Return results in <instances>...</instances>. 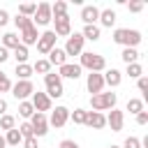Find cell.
I'll list each match as a JSON object with an SVG mask.
<instances>
[{"mask_svg": "<svg viewBox=\"0 0 148 148\" xmlns=\"http://www.w3.org/2000/svg\"><path fill=\"white\" fill-rule=\"evenodd\" d=\"M113 42L123 44L125 49H136V44L141 42V32L139 30H130V28H116L113 30Z\"/></svg>", "mask_w": 148, "mask_h": 148, "instance_id": "1", "label": "cell"}, {"mask_svg": "<svg viewBox=\"0 0 148 148\" xmlns=\"http://www.w3.org/2000/svg\"><path fill=\"white\" fill-rule=\"evenodd\" d=\"M79 67L83 69H90V72H102L104 67H106V60H104V56H99V53H92V51H83L81 53V62H79Z\"/></svg>", "mask_w": 148, "mask_h": 148, "instance_id": "2", "label": "cell"}, {"mask_svg": "<svg viewBox=\"0 0 148 148\" xmlns=\"http://www.w3.org/2000/svg\"><path fill=\"white\" fill-rule=\"evenodd\" d=\"M90 106L95 111H104V109H113L116 106V92H97L90 97Z\"/></svg>", "mask_w": 148, "mask_h": 148, "instance_id": "3", "label": "cell"}, {"mask_svg": "<svg viewBox=\"0 0 148 148\" xmlns=\"http://www.w3.org/2000/svg\"><path fill=\"white\" fill-rule=\"evenodd\" d=\"M44 83H46V95H49V99L62 97V79H60L58 74H53V72L44 74Z\"/></svg>", "mask_w": 148, "mask_h": 148, "instance_id": "4", "label": "cell"}, {"mask_svg": "<svg viewBox=\"0 0 148 148\" xmlns=\"http://www.w3.org/2000/svg\"><path fill=\"white\" fill-rule=\"evenodd\" d=\"M83 35L81 32H74V35H69L67 37V44H65V56H81L83 53Z\"/></svg>", "mask_w": 148, "mask_h": 148, "instance_id": "5", "label": "cell"}, {"mask_svg": "<svg viewBox=\"0 0 148 148\" xmlns=\"http://www.w3.org/2000/svg\"><path fill=\"white\" fill-rule=\"evenodd\" d=\"M30 125H32V134L35 136H44L49 132V120H46V113H39L35 111L32 118H30Z\"/></svg>", "mask_w": 148, "mask_h": 148, "instance_id": "6", "label": "cell"}, {"mask_svg": "<svg viewBox=\"0 0 148 148\" xmlns=\"http://www.w3.org/2000/svg\"><path fill=\"white\" fill-rule=\"evenodd\" d=\"M49 21H53V16H51V5H49V2H39V5H37V12H35V16H32V23H35V25H49Z\"/></svg>", "mask_w": 148, "mask_h": 148, "instance_id": "7", "label": "cell"}, {"mask_svg": "<svg viewBox=\"0 0 148 148\" xmlns=\"http://www.w3.org/2000/svg\"><path fill=\"white\" fill-rule=\"evenodd\" d=\"M56 39H58V37H56V32H53V30L42 32V35H39V39H37V51L49 56V51H51V49H56Z\"/></svg>", "mask_w": 148, "mask_h": 148, "instance_id": "8", "label": "cell"}, {"mask_svg": "<svg viewBox=\"0 0 148 148\" xmlns=\"http://www.w3.org/2000/svg\"><path fill=\"white\" fill-rule=\"evenodd\" d=\"M35 92V86H32V81H16L14 86H12V95L16 97V99H28L30 95Z\"/></svg>", "mask_w": 148, "mask_h": 148, "instance_id": "9", "label": "cell"}, {"mask_svg": "<svg viewBox=\"0 0 148 148\" xmlns=\"http://www.w3.org/2000/svg\"><path fill=\"white\" fill-rule=\"evenodd\" d=\"M86 88H88V92H92V95L102 92V88H104V76L97 74V72H90L88 79H86Z\"/></svg>", "mask_w": 148, "mask_h": 148, "instance_id": "10", "label": "cell"}, {"mask_svg": "<svg viewBox=\"0 0 148 148\" xmlns=\"http://www.w3.org/2000/svg\"><path fill=\"white\" fill-rule=\"evenodd\" d=\"M32 109L35 111H39V113H44V111H51V99H49V95L46 92H32Z\"/></svg>", "mask_w": 148, "mask_h": 148, "instance_id": "11", "label": "cell"}, {"mask_svg": "<svg viewBox=\"0 0 148 148\" xmlns=\"http://www.w3.org/2000/svg\"><path fill=\"white\" fill-rule=\"evenodd\" d=\"M67 120H69V109H67V106H56V111H53L51 118H49V125H53V127H62Z\"/></svg>", "mask_w": 148, "mask_h": 148, "instance_id": "12", "label": "cell"}, {"mask_svg": "<svg viewBox=\"0 0 148 148\" xmlns=\"http://www.w3.org/2000/svg\"><path fill=\"white\" fill-rule=\"evenodd\" d=\"M21 44L28 49V46H32V44H37V39H39V35H37V25L32 23V25H28V28H23L21 30Z\"/></svg>", "mask_w": 148, "mask_h": 148, "instance_id": "13", "label": "cell"}, {"mask_svg": "<svg viewBox=\"0 0 148 148\" xmlns=\"http://www.w3.org/2000/svg\"><path fill=\"white\" fill-rule=\"evenodd\" d=\"M123 123H125V116H123V111H118V109H111V113L106 116V125L111 127V132H120V130H123Z\"/></svg>", "mask_w": 148, "mask_h": 148, "instance_id": "14", "label": "cell"}, {"mask_svg": "<svg viewBox=\"0 0 148 148\" xmlns=\"http://www.w3.org/2000/svg\"><path fill=\"white\" fill-rule=\"evenodd\" d=\"M97 18H99V9H97L95 5H83V9H81V21H83L86 25H95Z\"/></svg>", "mask_w": 148, "mask_h": 148, "instance_id": "15", "label": "cell"}, {"mask_svg": "<svg viewBox=\"0 0 148 148\" xmlns=\"http://www.w3.org/2000/svg\"><path fill=\"white\" fill-rule=\"evenodd\" d=\"M56 21V37H69L72 35V23H69V16H60V18H53Z\"/></svg>", "mask_w": 148, "mask_h": 148, "instance_id": "16", "label": "cell"}, {"mask_svg": "<svg viewBox=\"0 0 148 148\" xmlns=\"http://www.w3.org/2000/svg\"><path fill=\"white\" fill-rule=\"evenodd\" d=\"M86 125L92 127V130H102V127L106 125V116L99 113V111H88V116H86Z\"/></svg>", "mask_w": 148, "mask_h": 148, "instance_id": "17", "label": "cell"}, {"mask_svg": "<svg viewBox=\"0 0 148 148\" xmlns=\"http://www.w3.org/2000/svg\"><path fill=\"white\" fill-rule=\"evenodd\" d=\"M58 76H60V79H72V81H76V79L81 76V67H79V65H69V62H65V65L60 67Z\"/></svg>", "mask_w": 148, "mask_h": 148, "instance_id": "18", "label": "cell"}, {"mask_svg": "<svg viewBox=\"0 0 148 148\" xmlns=\"http://www.w3.org/2000/svg\"><path fill=\"white\" fill-rule=\"evenodd\" d=\"M49 62H51V67H53V65L62 67V65L67 62V56H65V51H62V49H58V46H56V49H51V51H49Z\"/></svg>", "mask_w": 148, "mask_h": 148, "instance_id": "19", "label": "cell"}, {"mask_svg": "<svg viewBox=\"0 0 148 148\" xmlns=\"http://www.w3.org/2000/svg\"><path fill=\"white\" fill-rule=\"evenodd\" d=\"M104 76V86H111V88H116V86H120V81H123V74L118 72V69H106V74H102Z\"/></svg>", "mask_w": 148, "mask_h": 148, "instance_id": "20", "label": "cell"}, {"mask_svg": "<svg viewBox=\"0 0 148 148\" xmlns=\"http://www.w3.org/2000/svg\"><path fill=\"white\" fill-rule=\"evenodd\" d=\"M97 21H99V23H102L104 28H111V25L116 23V12H113V9H102V12H99V18H97Z\"/></svg>", "mask_w": 148, "mask_h": 148, "instance_id": "21", "label": "cell"}, {"mask_svg": "<svg viewBox=\"0 0 148 148\" xmlns=\"http://www.w3.org/2000/svg\"><path fill=\"white\" fill-rule=\"evenodd\" d=\"M51 16H53V18L67 16V2H65V0H56V2L51 5Z\"/></svg>", "mask_w": 148, "mask_h": 148, "instance_id": "22", "label": "cell"}, {"mask_svg": "<svg viewBox=\"0 0 148 148\" xmlns=\"http://www.w3.org/2000/svg\"><path fill=\"white\" fill-rule=\"evenodd\" d=\"M18 44H21V39H18L16 32H5V35H2V46H5L7 51H9V49H16Z\"/></svg>", "mask_w": 148, "mask_h": 148, "instance_id": "23", "label": "cell"}, {"mask_svg": "<svg viewBox=\"0 0 148 148\" xmlns=\"http://www.w3.org/2000/svg\"><path fill=\"white\" fill-rule=\"evenodd\" d=\"M23 141V136L18 134V130L14 127V130H9L7 134H5V143H7V148H14V146H18Z\"/></svg>", "mask_w": 148, "mask_h": 148, "instance_id": "24", "label": "cell"}, {"mask_svg": "<svg viewBox=\"0 0 148 148\" xmlns=\"http://www.w3.org/2000/svg\"><path fill=\"white\" fill-rule=\"evenodd\" d=\"M16 76H18V81H30V76H32V65H28V62L16 65Z\"/></svg>", "mask_w": 148, "mask_h": 148, "instance_id": "25", "label": "cell"}, {"mask_svg": "<svg viewBox=\"0 0 148 148\" xmlns=\"http://www.w3.org/2000/svg\"><path fill=\"white\" fill-rule=\"evenodd\" d=\"M86 116H88L86 109H74V111H69V120H72L74 125H86Z\"/></svg>", "mask_w": 148, "mask_h": 148, "instance_id": "26", "label": "cell"}, {"mask_svg": "<svg viewBox=\"0 0 148 148\" xmlns=\"http://www.w3.org/2000/svg\"><path fill=\"white\" fill-rule=\"evenodd\" d=\"M81 35H83V39H90V42H97V39H99V25H86Z\"/></svg>", "mask_w": 148, "mask_h": 148, "instance_id": "27", "label": "cell"}, {"mask_svg": "<svg viewBox=\"0 0 148 148\" xmlns=\"http://www.w3.org/2000/svg\"><path fill=\"white\" fill-rule=\"evenodd\" d=\"M120 58H123V62H125V65H132V62H136V60H139V51H136V49H123Z\"/></svg>", "mask_w": 148, "mask_h": 148, "instance_id": "28", "label": "cell"}, {"mask_svg": "<svg viewBox=\"0 0 148 148\" xmlns=\"http://www.w3.org/2000/svg\"><path fill=\"white\" fill-rule=\"evenodd\" d=\"M14 127H16V118H14V116H9V113L0 116V130L9 132V130H14Z\"/></svg>", "mask_w": 148, "mask_h": 148, "instance_id": "29", "label": "cell"}, {"mask_svg": "<svg viewBox=\"0 0 148 148\" xmlns=\"http://www.w3.org/2000/svg\"><path fill=\"white\" fill-rule=\"evenodd\" d=\"M14 58H16V65H23V62H28V49H25L23 44H18V46L14 49Z\"/></svg>", "mask_w": 148, "mask_h": 148, "instance_id": "30", "label": "cell"}, {"mask_svg": "<svg viewBox=\"0 0 148 148\" xmlns=\"http://www.w3.org/2000/svg\"><path fill=\"white\" fill-rule=\"evenodd\" d=\"M127 111L130 113H141L143 111V99H136V97H132V99H127Z\"/></svg>", "mask_w": 148, "mask_h": 148, "instance_id": "31", "label": "cell"}, {"mask_svg": "<svg viewBox=\"0 0 148 148\" xmlns=\"http://www.w3.org/2000/svg\"><path fill=\"white\" fill-rule=\"evenodd\" d=\"M32 113H35L32 104H30L28 99H23V102L18 104V116H21V118H32Z\"/></svg>", "mask_w": 148, "mask_h": 148, "instance_id": "32", "label": "cell"}, {"mask_svg": "<svg viewBox=\"0 0 148 148\" xmlns=\"http://www.w3.org/2000/svg\"><path fill=\"white\" fill-rule=\"evenodd\" d=\"M32 72H37V74H49V72H51V62L42 58V60H37V62L32 65Z\"/></svg>", "mask_w": 148, "mask_h": 148, "instance_id": "33", "label": "cell"}, {"mask_svg": "<svg viewBox=\"0 0 148 148\" xmlns=\"http://www.w3.org/2000/svg\"><path fill=\"white\" fill-rule=\"evenodd\" d=\"M130 79H139V76H143V67L139 65V62H132V65H127V72H125Z\"/></svg>", "mask_w": 148, "mask_h": 148, "instance_id": "34", "label": "cell"}, {"mask_svg": "<svg viewBox=\"0 0 148 148\" xmlns=\"http://www.w3.org/2000/svg\"><path fill=\"white\" fill-rule=\"evenodd\" d=\"M35 12H37V5H35V2H30V5H21V7H18V14H21V16H28V18H32Z\"/></svg>", "mask_w": 148, "mask_h": 148, "instance_id": "35", "label": "cell"}, {"mask_svg": "<svg viewBox=\"0 0 148 148\" xmlns=\"http://www.w3.org/2000/svg\"><path fill=\"white\" fill-rule=\"evenodd\" d=\"M14 23H16V28H18V30H23V28H28V25H32V18H28V16H21V14H16V18H14Z\"/></svg>", "mask_w": 148, "mask_h": 148, "instance_id": "36", "label": "cell"}, {"mask_svg": "<svg viewBox=\"0 0 148 148\" xmlns=\"http://www.w3.org/2000/svg\"><path fill=\"white\" fill-rule=\"evenodd\" d=\"M16 130H18V134H21L23 139H28V136H35V134H32V125H30V123H21Z\"/></svg>", "mask_w": 148, "mask_h": 148, "instance_id": "37", "label": "cell"}, {"mask_svg": "<svg viewBox=\"0 0 148 148\" xmlns=\"http://www.w3.org/2000/svg\"><path fill=\"white\" fill-rule=\"evenodd\" d=\"M120 148H141V141H139L136 136H127V139H125V143H123Z\"/></svg>", "mask_w": 148, "mask_h": 148, "instance_id": "38", "label": "cell"}, {"mask_svg": "<svg viewBox=\"0 0 148 148\" xmlns=\"http://www.w3.org/2000/svg\"><path fill=\"white\" fill-rule=\"evenodd\" d=\"M143 7H146V2H141V0H134V2H130V5H127V9H130L132 14H139Z\"/></svg>", "mask_w": 148, "mask_h": 148, "instance_id": "39", "label": "cell"}, {"mask_svg": "<svg viewBox=\"0 0 148 148\" xmlns=\"http://www.w3.org/2000/svg\"><path fill=\"white\" fill-rule=\"evenodd\" d=\"M136 88H139L143 95H148V76H139V79H136Z\"/></svg>", "mask_w": 148, "mask_h": 148, "instance_id": "40", "label": "cell"}, {"mask_svg": "<svg viewBox=\"0 0 148 148\" xmlns=\"http://www.w3.org/2000/svg\"><path fill=\"white\" fill-rule=\"evenodd\" d=\"M7 90H12V81L0 72V92H7Z\"/></svg>", "mask_w": 148, "mask_h": 148, "instance_id": "41", "label": "cell"}, {"mask_svg": "<svg viewBox=\"0 0 148 148\" xmlns=\"http://www.w3.org/2000/svg\"><path fill=\"white\" fill-rule=\"evenodd\" d=\"M23 148H39V146H37V136H28V139H23Z\"/></svg>", "mask_w": 148, "mask_h": 148, "instance_id": "42", "label": "cell"}, {"mask_svg": "<svg viewBox=\"0 0 148 148\" xmlns=\"http://www.w3.org/2000/svg\"><path fill=\"white\" fill-rule=\"evenodd\" d=\"M136 123L143 127V125H148V111H141V113H136Z\"/></svg>", "mask_w": 148, "mask_h": 148, "instance_id": "43", "label": "cell"}, {"mask_svg": "<svg viewBox=\"0 0 148 148\" xmlns=\"http://www.w3.org/2000/svg\"><path fill=\"white\" fill-rule=\"evenodd\" d=\"M60 148H79V143L72 141V139H62V141H60Z\"/></svg>", "mask_w": 148, "mask_h": 148, "instance_id": "44", "label": "cell"}, {"mask_svg": "<svg viewBox=\"0 0 148 148\" xmlns=\"http://www.w3.org/2000/svg\"><path fill=\"white\" fill-rule=\"evenodd\" d=\"M7 21H9V14H7L5 9H0V28H2V25H7Z\"/></svg>", "mask_w": 148, "mask_h": 148, "instance_id": "45", "label": "cell"}, {"mask_svg": "<svg viewBox=\"0 0 148 148\" xmlns=\"http://www.w3.org/2000/svg\"><path fill=\"white\" fill-rule=\"evenodd\" d=\"M7 58H9V51H7L5 46H0V62H5Z\"/></svg>", "mask_w": 148, "mask_h": 148, "instance_id": "46", "label": "cell"}, {"mask_svg": "<svg viewBox=\"0 0 148 148\" xmlns=\"http://www.w3.org/2000/svg\"><path fill=\"white\" fill-rule=\"evenodd\" d=\"M5 111H7V102L0 97V116H5Z\"/></svg>", "mask_w": 148, "mask_h": 148, "instance_id": "47", "label": "cell"}, {"mask_svg": "<svg viewBox=\"0 0 148 148\" xmlns=\"http://www.w3.org/2000/svg\"><path fill=\"white\" fill-rule=\"evenodd\" d=\"M0 148H7V143H5V136L0 134Z\"/></svg>", "mask_w": 148, "mask_h": 148, "instance_id": "48", "label": "cell"}, {"mask_svg": "<svg viewBox=\"0 0 148 148\" xmlns=\"http://www.w3.org/2000/svg\"><path fill=\"white\" fill-rule=\"evenodd\" d=\"M109 148H120V146H113V143H111V146H109Z\"/></svg>", "mask_w": 148, "mask_h": 148, "instance_id": "49", "label": "cell"}]
</instances>
